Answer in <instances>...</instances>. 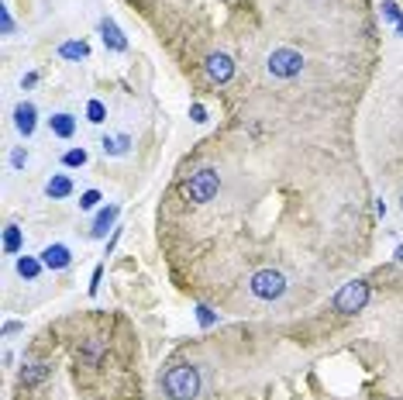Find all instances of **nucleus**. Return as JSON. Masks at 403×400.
<instances>
[{
    "instance_id": "obj_11",
    "label": "nucleus",
    "mask_w": 403,
    "mask_h": 400,
    "mask_svg": "<svg viewBox=\"0 0 403 400\" xmlns=\"http://www.w3.org/2000/svg\"><path fill=\"white\" fill-rule=\"evenodd\" d=\"M49 128H52V135H59V139H73V131H76V118L66 114V111H59V114L49 118Z\"/></svg>"
},
{
    "instance_id": "obj_3",
    "label": "nucleus",
    "mask_w": 403,
    "mask_h": 400,
    "mask_svg": "<svg viewBox=\"0 0 403 400\" xmlns=\"http://www.w3.org/2000/svg\"><path fill=\"white\" fill-rule=\"evenodd\" d=\"M266 66L276 80H293V76L304 73V56H300L297 49H272V56H269Z\"/></svg>"
},
{
    "instance_id": "obj_28",
    "label": "nucleus",
    "mask_w": 403,
    "mask_h": 400,
    "mask_svg": "<svg viewBox=\"0 0 403 400\" xmlns=\"http://www.w3.org/2000/svg\"><path fill=\"white\" fill-rule=\"evenodd\" d=\"M21 328H24L21 321H7V324H4V335H14V331H21Z\"/></svg>"
},
{
    "instance_id": "obj_22",
    "label": "nucleus",
    "mask_w": 403,
    "mask_h": 400,
    "mask_svg": "<svg viewBox=\"0 0 403 400\" xmlns=\"http://www.w3.org/2000/svg\"><path fill=\"white\" fill-rule=\"evenodd\" d=\"M0 24H4V35L14 31V21H11V11H7V7H0Z\"/></svg>"
},
{
    "instance_id": "obj_18",
    "label": "nucleus",
    "mask_w": 403,
    "mask_h": 400,
    "mask_svg": "<svg viewBox=\"0 0 403 400\" xmlns=\"http://www.w3.org/2000/svg\"><path fill=\"white\" fill-rule=\"evenodd\" d=\"M62 162H66L69 169H76V166H86V152H83V149H69V152L62 156Z\"/></svg>"
},
{
    "instance_id": "obj_25",
    "label": "nucleus",
    "mask_w": 403,
    "mask_h": 400,
    "mask_svg": "<svg viewBox=\"0 0 403 400\" xmlns=\"http://www.w3.org/2000/svg\"><path fill=\"white\" fill-rule=\"evenodd\" d=\"M100 276H104V266H96V269H94V283H90V294H96V290H100Z\"/></svg>"
},
{
    "instance_id": "obj_29",
    "label": "nucleus",
    "mask_w": 403,
    "mask_h": 400,
    "mask_svg": "<svg viewBox=\"0 0 403 400\" xmlns=\"http://www.w3.org/2000/svg\"><path fill=\"white\" fill-rule=\"evenodd\" d=\"M117 239H121V228H114V235H111V241H107V256H111V252H114Z\"/></svg>"
},
{
    "instance_id": "obj_20",
    "label": "nucleus",
    "mask_w": 403,
    "mask_h": 400,
    "mask_svg": "<svg viewBox=\"0 0 403 400\" xmlns=\"http://www.w3.org/2000/svg\"><path fill=\"white\" fill-rule=\"evenodd\" d=\"M100 352H104V341H100V339L86 341V349H83V359H86V362H96V359H100Z\"/></svg>"
},
{
    "instance_id": "obj_7",
    "label": "nucleus",
    "mask_w": 403,
    "mask_h": 400,
    "mask_svg": "<svg viewBox=\"0 0 403 400\" xmlns=\"http://www.w3.org/2000/svg\"><path fill=\"white\" fill-rule=\"evenodd\" d=\"M49 373H52V366H49V362L31 359V362H24V366H21V383H24V386H39L41 380H49Z\"/></svg>"
},
{
    "instance_id": "obj_1",
    "label": "nucleus",
    "mask_w": 403,
    "mask_h": 400,
    "mask_svg": "<svg viewBox=\"0 0 403 400\" xmlns=\"http://www.w3.org/2000/svg\"><path fill=\"white\" fill-rule=\"evenodd\" d=\"M162 390L169 400H193L200 394V369L183 362V366H173L166 376H162Z\"/></svg>"
},
{
    "instance_id": "obj_21",
    "label": "nucleus",
    "mask_w": 403,
    "mask_h": 400,
    "mask_svg": "<svg viewBox=\"0 0 403 400\" xmlns=\"http://www.w3.org/2000/svg\"><path fill=\"white\" fill-rule=\"evenodd\" d=\"M96 204H100V190H86V194L79 197V207H83V211H90Z\"/></svg>"
},
{
    "instance_id": "obj_17",
    "label": "nucleus",
    "mask_w": 403,
    "mask_h": 400,
    "mask_svg": "<svg viewBox=\"0 0 403 400\" xmlns=\"http://www.w3.org/2000/svg\"><path fill=\"white\" fill-rule=\"evenodd\" d=\"M100 145H104V152H107V156H124L131 141H128V135H117V139H104Z\"/></svg>"
},
{
    "instance_id": "obj_8",
    "label": "nucleus",
    "mask_w": 403,
    "mask_h": 400,
    "mask_svg": "<svg viewBox=\"0 0 403 400\" xmlns=\"http://www.w3.org/2000/svg\"><path fill=\"white\" fill-rule=\"evenodd\" d=\"M100 31H104V45H107V49H114V52H124V49H128V39L121 35V28H117L111 18L100 21Z\"/></svg>"
},
{
    "instance_id": "obj_23",
    "label": "nucleus",
    "mask_w": 403,
    "mask_h": 400,
    "mask_svg": "<svg viewBox=\"0 0 403 400\" xmlns=\"http://www.w3.org/2000/svg\"><path fill=\"white\" fill-rule=\"evenodd\" d=\"M383 14H386V18H389V21H397V24H400V7H397V4H383Z\"/></svg>"
},
{
    "instance_id": "obj_14",
    "label": "nucleus",
    "mask_w": 403,
    "mask_h": 400,
    "mask_svg": "<svg viewBox=\"0 0 403 400\" xmlns=\"http://www.w3.org/2000/svg\"><path fill=\"white\" fill-rule=\"evenodd\" d=\"M41 266H45L41 259H31V256H21V259H18V273L24 276V280H35V276L41 273Z\"/></svg>"
},
{
    "instance_id": "obj_10",
    "label": "nucleus",
    "mask_w": 403,
    "mask_h": 400,
    "mask_svg": "<svg viewBox=\"0 0 403 400\" xmlns=\"http://www.w3.org/2000/svg\"><path fill=\"white\" fill-rule=\"evenodd\" d=\"M14 128L21 135H31L35 131V104H18L14 107Z\"/></svg>"
},
{
    "instance_id": "obj_16",
    "label": "nucleus",
    "mask_w": 403,
    "mask_h": 400,
    "mask_svg": "<svg viewBox=\"0 0 403 400\" xmlns=\"http://www.w3.org/2000/svg\"><path fill=\"white\" fill-rule=\"evenodd\" d=\"M59 56H62V59H86L90 49H86L83 41H66V45L59 49Z\"/></svg>"
},
{
    "instance_id": "obj_5",
    "label": "nucleus",
    "mask_w": 403,
    "mask_h": 400,
    "mask_svg": "<svg viewBox=\"0 0 403 400\" xmlns=\"http://www.w3.org/2000/svg\"><path fill=\"white\" fill-rule=\"evenodd\" d=\"M369 304V283L355 280V283H345L338 294H334V311L338 314H355Z\"/></svg>"
},
{
    "instance_id": "obj_27",
    "label": "nucleus",
    "mask_w": 403,
    "mask_h": 400,
    "mask_svg": "<svg viewBox=\"0 0 403 400\" xmlns=\"http://www.w3.org/2000/svg\"><path fill=\"white\" fill-rule=\"evenodd\" d=\"M190 114H193V121H207V111H204L200 104H193V107H190Z\"/></svg>"
},
{
    "instance_id": "obj_13",
    "label": "nucleus",
    "mask_w": 403,
    "mask_h": 400,
    "mask_svg": "<svg viewBox=\"0 0 403 400\" xmlns=\"http://www.w3.org/2000/svg\"><path fill=\"white\" fill-rule=\"evenodd\" d=\"M45 194H49L52 200L69 197V194H73V180H69V176H52V180L45 183Z\"/></svg>"
},
{
    "instance_id": "obj_6",
    "label": "nucleus",
    "mask_w": 403,
    "mask_h": 400,
    "mask_svg": "<svg viewBox=\"0 0 403 400\" xmlns=\"http://www.w3.org/2000/svg\"><path fill=\"white\" fill-rule=\"evenodd\" d=\"M207 76H211L214 83H228L231 76H234V62H231V56L214 52L211 59H207Z\"/></svg>"
},
{
    "instance_id": "obj_19",
    "label": "nucleus",
    "mask_w": 403,
    "mask_h": 400,
    "mask_svg": "<svg viewBox=\"0 0 403 400\" xmlns=\"http://www.w3.org/2000/svg\"><path fill=\"white\" fill-rule=\"evenodd\" d=\"M86 118L94 121V124H100V121L107 118V111H104V104H100V100H90V104H86Z\"/></svg>"
},
{
    "instance_id": "obj_2",
    "label": "nucleus",
    "mask_w": 403,
    "mask_h": 400,
    "mask_svg": "<svg viewBox=\"0 0 403 400\" xmlns=\"http://www.w3.org/2000/svg\"><path fill=\"white\" fill-rule=\"evenodd\" d=\"M217 186H221V176H217V169L204 166V169H196L190 180H186V197H190L193 204H207V200L217 197Z\"/></svg>"
},
{
    "instance_id": "obj_15",
    "label": "nucleus",
    "mask_w": 403,
    "mask_h": 400,
    "mask_svg": "<svg viewBox=\"0 0 403 400\" xmlns=\"http://www.w3.org/2000/svg\"><path fill=\"white\" fill-rule=\"evenodd\" d=\"M4 252H7V256L21 252V228L18 224H7V231H4Z\"/></svg>"
},
{
    "instance_id": "obj_24",
    "label": "nucleus",
    "mask_w": 403,
    "mask_h": 400,
    "mask_svg": "<svg viewBox=\"0 0 403 400\" xmlns=\"http://www.w3.org/2000/svg\"><path fill=\"white\" fill-rule=\"evenodd\" d=\"M196 318H200V324H214L211 307H196Z\"/></svg>"
},
{
    "instance_id": "obj_4",
    "label": "nucleus",
    "mask_w": 403,
    "mask_h": 400,
    "mask_svg": "<svg viewBox=\"0 0 403 400\" xmlns=\"http://www.w3.org/2000/svg\"><path fill=\"white\" fill-rule=\"evenodd\" d=\"M249 290L259 300H279L287 294V276H283L279 269H259V273L252 276Z\"/></svg>"
},
{
    "instance_id": "obj_12",
    "label": "nucleus",
    "mask_w": 403,
    "mask_h": 400,
    "mask_svg": "<svg viewBox=\"0 0 403 400\" xmlns=\"http://www.w3.org/2000/svg\"><path fill=\"white\" fill-rule=\"evenodd\" d=\"M114 221H117V207H104L100 214H96V221H94V239H104L107 235V228H114Z\"/></svg>"
},
{
    "instance_id": "obj_9",
    "label": "nucleus",
    "mask_w": 403,
    "mask_h": 400,
    "mask_svg": "<svg viewBox=\"0 0 403 400\" xmlns=\"http://www.w3.org/2000/svg\"><path fill=\"white\" fill-rule=\"evenodd\" d=\"M41 262H45V266H49V269H66V266H69V262H73V256H69V249H66V245H49V249H45V252H41Z\"/></svg>"
},
{
    "instance_id": "obj_26",
    "label": "nucleus",
    "mask_w": 403,
    "mask_h": 400,
    "mask_svg": "<svg viewBox=\"0 0 403 400\" xmlns=\"http://www.w3.org/2000/svg\"><path fill=\"white\" fill-rule=\"evenodd\" d=\"M11 162H14V166H24V162H28V152H24V149H18V152H14V156H11Z\"/></svg>"
}]
</instances>
